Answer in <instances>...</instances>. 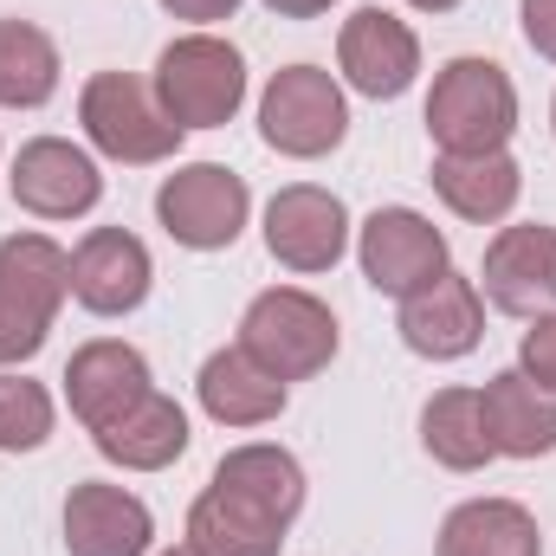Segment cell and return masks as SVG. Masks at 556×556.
Segmentation results:
<instances>
[{"label":"cell","mask_w":556,"mask_h":556,"mask_svg":"<svg viewBox=\"0 0 556 556\" xmlns=\"http://www.w3.org/2000/svg\"><path fill=\"white\" fill-rule=\"evenodd\" d=\"M72 298V253L46 233H7L0 240V369L33 363L59 324V304Z\"/></svg>","instance_id":"cell-1"},{"label":"cell","mask_w":556,"mask_h":556,"mask_svg":"<svg viewBox=\"0 0 556 556\" xmlns=\"http://www.w3.org/2000/svg\"><path fill=\"white\" fill-rule=\"evenodd\" d=\"M518 130V85L498 59H446L427 91V137L440 155H492Z\"/></svg>","instance_id":"cell-2"},{"label":"cell","mask_w":556,"mask_h":556,"mask_svg":"<svg viewBox=\"0 0 556 556\" xmlns=\"http://www.w3.org/2000/svg\"><path fill=\"white\" fill-rule=\"evenodd\" d=\"M155 104L181 130H220L247 104V59L220 33H181L155 59Z\"/></svg>","instance_id":"cell-3"},{"label":"cell","mask_w":556,"mask_h":556,"mask_svg":"<svg viewBox=\"0 0 556 556\" xmlns=\"http://www.w3.org/2000/svg\"><path fill=\"white\" fill-rule=\"evenodd\" d=\"M337 343H343L337 311H330L324 298L298 291V285L260 291V298L247 304V317H240V350H247L260 369H273L285 389H291V382H311L317 369H330Z\"/></svg>","instance_id":"cell-4"},{"label":"cell","mask_w":556,"mask_h":556,"mask_svg":"<svg viewBox=\"0 0 556 556\" xmlns=\"http://www.w3.org/2000/svg\"><path fill=\"white\" fill-rule=\"evenodd\" d=\"M78 124L98 155L124 162V168H149V162H168L181 149V124L155 104V85H142L130 72H91L85 91H78Z\"/></svg>","instance_id":"cell-5"},{"label":"cell","mask_w":556,"mask_h":556,"mask_svg":"<svg viewBox=\"0 0 556 556\" xmlns=\"http://www.w3.org/2000/svg\"><path fill=\"white\" fill-rule=\"evenodd\" d=\"M260 137L291 162H317L350 137V98L324 65H285L260 91Z\"/></svg>","instance_id":"cell-6"},{"label":"cell","mask_w":556,"mask_h":556,"mask_svg":"<svg viewBox=\"0 0 556 556\" xmlns=\"http://www.w3.org/2000/svg\"><path fill=\"white\" fill-rule=\"evenodd\" d=\"M253 214V188L247 175H233L227 162H188L155 188V220L175 247L188 253H220L247 233Z\"/></svg>","instance_id":"cell-7"},{"label":"cell","mask_w":556,"mask_h":556,"mask_svg":"<svg viewBox=\"0 0 556 556\" xmlns=\"http://www.w3.org/2000/svg\"><path fill=\"white\" fill-rule=\"evenodd\" d=\"M356 260L363 278L382 291V298H415L427 291L440 273H453V253H446V233L415 214V207H376L363 227H356Z\"/></svg>","instance_id":"cell-8"},{"label":"cell","mask_w":556,"mask_h":556,"mask_svg":"<svg viewBox=\"0 0 556 556\" xmlns=\"http://www.w3.org/2000/svg\"><path fill=\"white\" fill-rule=\"evenodd\" d=\"M7 188H13V207H26L33 220H78L104 201V175H98L91 149H78L65 137L20 142V155L7 168Z\"/></svg>","instance_id":"cell-9"},{"label":"cell","mask_w":556,"mask_h":556,"mask_svg":"<svg viewBox=\"0 0 556 556\" xmlns=\"http://www.w3.org/2000/svg\"><path fill=\"white\" fill-rule=\"evenodd\" d=\"M266 253L285 273H330L350 253V207L317 188V181H291L266 201Z\"/></svg>","instance_id":"cell-10"},{"label":"cell","mask_w":556,"mask_h":556,"mask_svg":"<svg viewBox=\"0 0 556 556\" xmlns=\"http://www.w3.org/2000/svg\"><path fill=\"white\" fill-rule=\"evenodd\" d=\"M337 65L350 78V91L389 104L420 78V39L408 20H395L389 7H356L337 33Z\"/></svg>","instance_id":"cell-11"},{"label":"cell","mask_w":556,"mask_h":556,"mask_svg":"<svg viewBox=\"0 0 556 556\" xmlns=\"http://www.w3.org/2000/svg\"><path fill=\"white\" fill-rule=\"evenodd\" d=\"M479 298L492 311H505V317H544V311H556V227H544V220L505 227L485 247Z\"/></svg>","instance_id":"cell-12"},{"label":"cell","mask_w":556,"mask_h":556,"mask_svg":"<svg viewBox=\"0 0 556 556\" xmlns=\"http://www.w3.org/2000/svg\"><path fill=\"white\" fill-rule=\"evenodd\" d=\"M155 285L149 266V247L124 227H91L78 247H72V298L91 311V317H130Z\"/></svg>","instance_id":"cell-13"},{"label":"cell","mask_w":556,"mask_h":556,"mask_svg":"<svg viewBox=\"0 0 556 556\" xmlns=\"http://www.w3.org/2000/svg\"><path fill=\"white\" fill-rule=\"evenodd\" d=\"M395 330H402V343H408L415 356H427V363H459V356H472L479 337H485V298H479L472 278L440 273L427 291L402 298Z\"/></svg>","instance_id":"cell-14"},{"label":"cell","mask_w":556,"mask_h":556,"mask_svg":"<svg viewBox=\"0 0 556 556\" xmlns=\"http://www.w3.org/2000/svg\"><path fill=\"white\" fill-rule=\"evenodd\" d=\"M149 389H155L149 356L137 343H124V337H98V343L72 350V363H65V402L85 420V433L111 427L124 408H137Z\"/></svg>","instance_id":"cell-15"},{"label":"cell","mask_w":556,"mask_h":556,"mask_svg":"<svg viewBox=\"0 0 556 556\" xmlns=\"http://www.w3.org/2000/svg\"><path fill=\"white\" fill-rule=\"evenodd\" d=\"M65 551L72 556H149L155 551V518L137 492L111 479H85L65 498Z\"/></svg>","instance_id":"cell-16"},{"label":"cell","mask_w":556,"mask_h":556,"mask_svg":"<svg viewBox=\"0 0 556 556\" xmlns=\"http://www.w3.org/2000/svg\"><path fill=\"white\" fill-rule=\"evenodd\" d=\"M485 433L498 459H544L556 453V389L531 382L525 369H498L485 389Z\"/></svg>","instance_id":"cell-17"},{"label":"cell","mask_w":556,"mask_h":556,"mask_svg":"<svg viewBox=\"0 0 556 556\" xmlns=\"http://www.w3.org/2000/svg\"><path fill=\"white\" fill-rule=\"evenodd\" d=\"M194 395H201V415L220 420V427H266L285 415L291 389L278 382L273 369H260L240 343L233 350H214L194 376Z\"/></svg>","instance_id":"cell-18"},{"label":"cell","mask_w":556,"mask_h":556,"mask_svg":"<svg viewBox=\"0 0 556 556\" xmlns=\"http://www.w3.org/2000/svg\"><path fill=\"white\" fill-rule=\"evenodd\" d=\"M207 485L227 492V498H240V505H253V511H266L285 531L304 511V466H298V453H285L273 440H253V446L220 453V466H214Z\"/></svg>","instance_id":"cell-19"},{"label":"cell","mask_w":556,"mask_h":556,"mask_svg":"<svg viewBox=\"0 0 556 556\" xmlns=\"http://www.w3.org/2000/svg\"><path fill=\"white\" fill-rule=\"evenodd\" d=\"M91 440H98V453H104L111 466H124V472H162V466H175V459L188 453V408H181L175 395L149 389L137 408H124L111 427H98Z\"/></svg>","instance_id":"cell-20"},{"label":"cell","mask_w":556,"mask_h":556,"mask_svg":"<svg viewBox=\"0 0 556 556\" xmlns=\"http://www.w3.org/2000/svg\"><path fill=\"white\" fill-rule=\"evenodd\" d=\"M427 181L472 227L505 220L518 207V194H525V168L511 162V149H492V155H433V175Z\"/></svg>","instance_id":"cell-21"},{"label":"cell","mask_w":556,"mask_h":556,"mask_svg":"<svg viewBox=\"0 0 556 556\" xmlns=\"http://www.w3.org/2000/svg\"><path fill=\"white\" fill-rule=\"evenodd\" d=\"M433 556H544V531L518 498H466L446 511Z\"/></svg>","instance_id":"cell-22"},{"label":"cell","mask_w":556,"mask_h":556,"mask_svg":"<svg viewBox=\"0 0 556 556\" xmlns=\"http://www.w3.org/2000/svg\"><path fill=\"white\" fill-rule=\"evenodd\" d=\"M188 551L194 556H278L285 551V525H273L266 511L227 498V492H201L188 505Z\"/></svg>","instance_id":"cell-23"},{"label":"cell","mask_w":556,"mask_h":556,"mask_svg":"<svg viewBox=\"0 0 556 556\" xmlns=\"http://www.w3.org/2000/svg\"><path fill=\"white\" fill-rule=\"evenodd\" d=\"M420 446L446 466V472H479L492 453V433H485V402L479 389H440L427 395L420 408Z\"/></svg>","instance_id":"cell-24"},{"label":"cell","mask_w":556,"mask_h":556,"mask_svg":"<svg viewBox=\"0 0 556 556\" xmlns=\"http://www.w3.org/2000/svg\"><path fill=\"white\" fill-rule=\"evenodd\" d=\"M59 91V46L33 20H0V111H39Z\"/></svg>","instance_id":"cell-25"},{"label":"cell","mask_w":556,"mask_h":556,"mask_svg":"<svg viewBox=\"0 0 556 556\" xmlns=\"http://www.w3.org/2000/svg\"><path fill=\"white\" fill-rule=\"evenodd\" d=\"M52 420H59V408H52L46 382L0 369V453H39L52 440Z\"/></svg>","instance_id":"cell-26"},{"label":"cell","mask_w":556,"mask_h":556,"mask_svg":"<svg viewBox=\"0 0 556 556\" xmlns=\"http://www.w3.org/2000/svg\"><path fill=\"white\" fill-rule=\"evenodd\" d=\"M518 369H525L531 382L556 389V311L531 317V330H525V343H518Z\"/></svg>","instance_id":"cell-27"},{"label":"cell","mask_w":556,"mask_h":556,"mask_svg":"<svg viewBox=\"0 0 556 556\" xmlns=\"http://www.w3.org/2000/svg\"><path fill=\"white\" fill-rule=\"evenodd\" d=\"M518 13H525V39H531V52L556 65V0H525Z\"/></svg>","instance_id":"cell-28"},{"label":"cell","mask_w":556,"mask_h":556,"mask_svg":"<svg viewBox=\"0 0 556 556\" xmlns=\"http://www.w3.org/2000/svg\"><path fill=\"white\" fill-rule=\"evenodd\" d=\"M162 13L194 20V26H214V20H233V13H240V0H162Z\"/></svg>","instance_id":"cell-29"},{"label":"cell","mask_w":556,"mask_h":556,"mask_svg":"<svg viewBox=\"0 0 556 556\" xmlns=\"http://www.w3.org/2000/svg\"><path fill=\"white\" fill-rule=\"evenodd\" d=\"M278 20H317V13H330L337 0H266Z\"/></svg>","instance_id":"cell-30"},{"label":"cell","mask_w":556,"mask_h":556,"mask_svg":"<svg viewBox=\"0 0 556 556\" xmlns=\"http://www.w3.org/2000/svg\"><path fill=\"white\" fill-rule=\"evenodd\" d=\"M408 7H415V13H453L459 0H408Z\"/></svg>","instance_id":"cell-31"},{"label":"cell","mask_w":556,"mask_h":556,"mask_svg":"<svg viewBox=\"0 0 556 556\" xmlns=\"http://www.w3.org/2000/svg\"><path fill=\"white\" fill-rule=\"evenodd\" d=\"M162 556H194V551H188V544H181V551H162Z\"/></svg>","instance_id":"cell-32"},{"label":"cell","mask_w":556,"mask_h":556,"mask_svg":"<svg viewBox=\"0 0 556 556\" xmlns=\"http://www.w3.org/2000/svg\"><path fill=\"white\" fill-rule=\"evenodd\" d=\"M551 130H556V104H551Z\"/></svg>","instance_id":"cell-33"}]
</instances>
